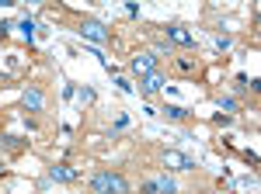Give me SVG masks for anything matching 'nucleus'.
Masks as SVG:
<instances>
[{"label": "nucleus", "instance_id": "nucleus-1", "mask_svg": "<svg viewBox=\"0 0 261 194\" xmlns=\"http://www.w3.org/2000/svg\"><path fill=\"white\" fill-rule=\"evenodd\" d=\"M91 187H94L98 194H125V191H129L125 177H122V174H112V170H101V174H94Z\"/></svg>", "mask_w": 261, "mask_h": 194}, {"label": "nucleus", "instance_id": "nucleus-2", "mask_svg": "<svg viewBox=\"0 0 261 194\" xmlns=\"http://www.w3.org/2000/svg\"><path fill=\"white\" fill-rule=\"evenodd\" d=\"M133 73H140V77H146V73H157V56L153 52H140V56H133Z\"/></svg>", "mask_w": 261, "mask_h": 194}, {"label": "nucleus", "instance_id": "nucleus-3", "mask_svg": "<svg viewBox=\"0 0 261 194\" xmlns=\"http://www.w3.org/2000/svg\"><path fill=\"white\" fill-rule=\"evenodd\" d=\"M81 35H84V39H91V42H98V45H105V42H108V28H105L101 21H84Z\"/></svg>", "mask_w": 261, "mask_h": 194}, {"label": "nucleus", "instance_id": "nucleus-4", "mask_svg": "<svg viewBox=\"0 0 261 194\" xmlns=\"http://www.w3.org/2000/svg\"><path fill=\"white\" fill-rule=\"evenodd\" d=\"M49 177L53 180H63V184H73V180H81V170L77 167H66V163H56V167H49Z\"/></svg>", "mask_w": 261, "mask_h": 194}, {"label": "nucleus", "instance_id": "nucleus-5", "mask_svg": "<svg viewBox=\"0 0 261 194\" xmlns=\"http://www.w3.org/2000/svg\"><path fill=\"white\" fill-rule=\"evenodd\" d=\"M21 101H24V108H28V111H42V104H45V97H42L39 87H24Z\"/></svg>", "mask_w": 261, "mask_h": 194}, {"label": "nucleus", "instance_id": "nucleus-6", "mask_svg": "<svg viewBox=\"0 0 261 194\" xmlns=\"http://www.w3.org/2000/svg\"><path fill=\"white\" fill-rule=\"evenodd\" d=\"M167 39L178 42V45H195V35H192L188 28H181V24H171V28H167Z\"/></svg>", "mask_w": 261, "mask_h": 194}, {"label": "nucleus", "instance_id": "nucleus-7", "mask_svg": "<svg viewBox=\"0 0 261 194\" xmlns=\"http://www.w3.org/2000/svg\"><path fill=\"white\" fill-rule=\"evenodd\" d=\"M161 87H164L161 73H146V77H140V90H143V94H157Z\"/></svg>", "mask_w": 261, "mask_h": 194}, {"label": "nucleus", "instance_id": "nucleus-8", "mask_svg": "<svg viewBox=\"0 0 261 194\" xmlns=\"http://www.w3.org/2000/svg\"><path fill=\"white\" fill-rule=\"evenodd\" d=\"M167 163H174V167H181V170H192V167H195L192 156H181V153H167Z\"/></svg>", "mask_w": 261, "mask_h": 194}, {"label": "nucleus", "instance_id": "nucleus-9", "mask_svg": "<svg viewBox=\"0 0 261 194\" xmlns=\"http://www.w3.org/2000/svg\"><path fill=\"white\" fill-rule=\"evenodd\" d=\"M18 28H21V35H24V39H28V42L35 39V21H32V18H24V21H21V24H18Z\"/></svg>", "mask_w": 261, "mask_h": 194}, {"label": "nucleus", "instance_id": "nucleus-10", "mask_svg": "<svg viewBox=\"0 0 261 194\" xmlns=\"http://www.w3.org/2000/svg\"><path fill=\"white\" fill-rule=\"evenodd\" d=\"M164 115H167V118H174V121H178V118H185L188 111H185V108H178V104H167V108H164Z\"/></svg>", "mask_w": 261, "mask_h": 194}, {"label": "nucleus", "instance_id": "nucleus-11", "mask_svg": "<svg viewBox=\"0 0 261 194\" xmlns=\"http://www.w3.org/2000/svg\"><path fill=\"white\" fill-rule=\"evenodd\" d=\"M77 97H81V104H94V90H91V87H81V90H77Z\"/></svg>", "mask_w": 261, "mask_h": 194}, {"label": "nucleus", "instance_id": "nucleus-12", "mask_svg": "<svg viewBox=\"0 0 261 194\" xmlns=\"http://www.w3.org/2000/svg\"><path fill=\"white\" fill-rule=\"evenodd\" d=\"M161 194H178V187H174L171 177H161Z\"/></svg>", "mask_w": 261, "mask_h": 194}, {"label": "nucleus", "instance_id": "nucleus-13", "mask_svg": "<svg viewBox=\"0 0 261 194\" xmlns=\"http://www.w3.org/2000/svg\"><path fill=\"white\" fill-rule=\"evenodd\" d=\"M143 194H161V180H146L143 184Z\"/></svg>", "mask_w": 261, "mask_h": 194}, {"label": "nucleus", "instance_id": "nucleus-14", "mask_svg": "<svg viewBox=\"0 0 261 194\" xmlns=\"http://www.w3.org/2000/svg\"><path fill=\"white\" fill-rule=\"evenodd\" d=\"M220 108L223 111H237V101L233 97H220Z\"/></svg>", "mask_w": 261, "mask_h": 194}, {"label": "nucleus", "instance_id": "nucleus-15", "mask_svg": "<svg viewBox=\"0 0 261 194\" xmlns=\"http://www.w3.org/2000/svg\"><path fill=\"white\" fill-rule=\"evenodd\" d=\"M216 45H220V49H230L233 42H230V35H216Z\"/></svg>", "mask_w": 261, "mask_h": 194}, {"label": "nucleus", "instance_id": "nucleus-16", "mask_svg": "<svg viewBox=\"0 0 261 194\" xmlns=\"http://www.w3.org/2000/svg\"><path fill=\"white\" fill-rule=\"evenodd\" d=\"M115 83H119L122 94H133V83H129V80H115Z\"/></svg>", "mask_w": 261, "mask_h": 194}]
</instances>
